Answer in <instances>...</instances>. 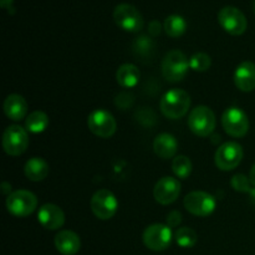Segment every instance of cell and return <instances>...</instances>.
I'll return each mask as SVG.
<instances>
[{
	"label": "cell",
	"mask_w": 255,
	"mask_h": 255,
	"mask_svg": "<svg viewBox=\"0 0 255 255\" xmlns=\"http://www.w3.org/2000/svg\"><path fill=\"white\" fill-rule=\"evenodd\" d=\"M191 106V96L182 89H172L162 96L159 107L161 112L171 120H178L188 112Z\"/></svg>",
	"instance_id": "obj_1"
},
{
	"label": "cell",
	"mask_w": 255,
	"mask_h": 255,
	"mask_svg": "<svg viewBox=\"0 0 255 255\" xmlns=\"http://www.w3.org/2000/svg\"><path fill=\"white\" fill-rule=\"evenodd\" d=\"M189 60L186 55L179 50H172L167 52L162 60V74L169 82H178L186 77L188 72Z\"/></svg>",
	"instance_id": "obj_2"
},
{
	"label": "cell",
	"mask_w": 255,
	"mask_h": 255,
	"mask_svg": "<svg viewBox=\"0 0 255 255\" xmlns=\"http://www.w3.org/2000/svg\"><path fill=\"white\" fill-rule=\"evenodd\" d=\"M216 115L209 107L197 106L189 114L188 126L196 136L208 137L216 128Z\"/></svg>",
	"instance_id": "obj_3"
},
{
	"label": "cell",
	"mask_w": 255,
	"mask_h": 255,
	"mask_svg": "<svg viewBox=\"0 0 255 255\" xmlns=\"http://www.w3.org/2000/svg\"><path fill=\"white\" fill-rule=\"evenodd\" d=\"M37 207V198L32 192L19 189L7 196L6 209L12 216L25 218L34 213Z\"/></svg>",
	"instance_id": "obj_4"
},
{
	"label": "cell",
	"mask_w": 255,
	"mask_h": 255,
	"mask_svg": "<svg viewBox=\"0 0 255 255\" xmlns=\"http://www.w3.org/2000/svg\"><path fill=\"white\" fill-rule=\"evenodd\" d=\"M29 147V134L25 128L19 125L6 127L2 134V148L9 156L16 157L25 153Z\"/></svg>",
	"instance_id": "obj_5"
},
{
	"label": "cell",
	"mask_w": 255,
	"mask_h": 255,
	"mask_svg": "<svg viewBox=\"0 0 255 255\" xmlns=\"http://www.w3.org/2000/svg\"><path fill=\"white\" fill-rule=\"evenodd\" d=\"M114 20L119 27L128 32H138L143 27V17L133 5L122 2L114 10Z\"/></svg>",
	"instance_id": "obj_6"
},
{
	"label": "cell",
	"mask_w": 255,
	"mask_h": 255,
	"mask_svg": "<svg viewBox=\"0 0 255 255\" xmlns=\"http://www.w3.org/2000/svg\"><path fill=\"white\" fill-rule=\"evenodd\" d=\"M89 129L97 137L110 138L117 129V122L114 115L106 110H95L87 117Z\"/></svg>",
	"instance_id": "obj_7"
},
{
	"label": "cell",
	"mask_w": 255,
	"mask_h": 255,
	"mask_svg": "<svg viewBox=\"0 0 255 255\" xmlns=\"http://www.w3.org/2000/svg\"><path fill=\"white\" fill-rule=\"evenodd\" d=\"M90 206L96 218L101 221H109L116 214L119 202L115 194L109 189H100L92 196Z\"/></svg>",
	"instance_id": "obj_8"
},
{
	"label": "cell",
	"mask_w": 255,
	"mask_h": 255,
	"mask_svg": "<svg viewBox=\"0 0 255 255\" xmlns=\"http://www.w3.org/2000/svg\"><path fill=\"white\" fill-rule=\"evenodd\" d=\"M143 243L148 249L153 252H162L169 248L173 239L171 227L164 224H152L143 232Z\"/></svg>",
	"instance_id": "obj_9"
},
{
	"label": "cell",
	"mask_w": 255,
	"mask_h": 255,
	"mask_svg": "<svg viewBox=\"0 0 255 255\" xmlns=\"http://www.w3.org/2000/svg\"><path fill=\"white\" fill-rule=\"evenodd\" d=\"M183 204L189 213L197 217L211 216L217 207L214 197L203 191H194L187 194Z\"/></svg>",
	"instance_id": "obj_10"
},
{
	"label": "cell",
	"mask_w": 255,
	"mask_h": 255,
	"mask_svg": "<svg viewBox=\"0 0 255 255\" xmlns=\"http://www.w3.org/2000/svg\"><path fill=\"white\" fill-rule=\"evenodd\" d=\"M218 21L228 34L238 36L246 32L248 27L246 15L236 6H224L218 12Z\"/></svg>",
	"instance_id": "obj_11"
},
{
	"label": "cell",
	"mask_w": 255,
	"mask_h": 255,
	"mask_svg": "<svg viewBox=\"0 0 255 255\" xmlns=\"http://www.w3.org/2000/svg\"><path fill=\"white\" fill-rule=\"evenodd\" d=\"M223 128L229 136L243 137L249 131V120L243 110L238 107H229L222 116Z\"/></svg>",
	"instance_id": "obj_12"
},
{
	"label": "cell",
	"mask_w": 255,
	"mask_h": 255,
	"mask_svg": "<svg viewBox=\"0 0 255 255\" xmlns=\"http://www.w3.org/2000/svg\"><path fill=\"white\" fill-rule=\"evenodd\" d=\"M243 159V148L237 142H226L216 152L217 167L222 171H232L237 168Z\"/></svg>",
	"instance_id": "obj_13"
},
{
	"label": "cell",
	"mask_w": 255,
	"mask_h": 255,
	"mask_svg": "<svg viewBox=\"0 0 255 255\" xmlns=\"http://www.w3.org/2000/svg\"><path fill=\"white\" fill-rule=\"evenodd\" d=\"M179 194H181V183L173 177H163L157 182L153 188L154 199L163 206H168L176 202Z\"/></svg>",
	"instance_id": "obj_14"
},
{
	"label": "cell",
	"mask_w": 255,
	"mask_h": 255,
	"mask_svg": "<svg viewBox=\"0 0 255 255\" xmlns=\"http://www.w3.org/2000/svg\"><path fill=\"white\" fill-rule=\"evenodd\" d=\"M37 221L49 231H56L65 224V213L59 206L52 203L44 204L37 212Z\"/></svg>",
	"instance_id": "obj_15"
},
{
	"label": "cell",
	"mask_w": 255,
	"mask_h": 255,
	"mask_svg": "<svg viewBox=\"0 0 255 255\" xmlns=\"http://www.w3.org/2000/svg\"><path fill=\"white\" fill-rule=\"evenodd\" d=\"M234 84L243 92H252L255 90V64L244 61L238 65L234 72Z\"/></svg>",
	"instance_id": "obj_16"
},
{
	"label": "cell",
	"mask_w": 255,
	"mask_h": 255,
	"mask_svg": "<svg viewBox=\"0 0 255 255\" xmlns=\"http://www.w3.org/2000/svg\"><path fill=\"white\" fill-rule=\"evenodd\" d=\"M55 247L62 255H75L81 248V241L75 232L60 231L55 237Z\"/></svg>",
	"instance_id": "obj_17"
},
{
	"label": "cell",
	"mask_w": 255,
	"mask_h": 255,
	"mask_svg": "<svg viewBox=\"0 0 255 255\" xmlns=\"http://www.w3.org/2000/svg\"><path fill=\"white\" fill-rule=\"evenodd\" d=\"M4 112L7 119L12 121H21L26 117L27 102L21 95H9L4 101Z\"/></svg>",
	"instance_id": "obj_18"
},
{
	"label": "cell",
	"mask_w": 255,
	"mask_h": 255,
	"mask_svg": "<svg viewBox=\"0 0 255 255\" xmlns=\"http://www.w3.org/2000/svg\"><path fill=\"white\" fill-rule=\"evenodd\" d=\"M178 149V142L176 137L169 133H161L154 138L153 151L158 157L163 159H168L174 157Z\"/></svg>",
	"instance_id": "obj_19"
},
{
	"label": "cell",
	"mask_w": 255,
	"mask_h": 255,
	"mask_svg": "<svg viewBox=\"0 0 255 255\" xmlns=\"http://www.w3.org/2000/svg\"><path fill=\"white\" fill-rule=\"evenodd\" d=\"M49 164L41 157H32L25 163L24 173L32 182L44 181L49 174Z\"/></svg>",
	"instance_id": "obj_20"
},
{
	"label": "cell",
	"mask_w": 255,
	"mask_h": 255,
	"mask_svg": "<svg viewBox=\"0 0 255 255\" xmlns=\"http://www.w3.org/2000/svg\"><path fill=\"white\" fill-rule=\"evenodd\" d=\"M141 79V72L138 67L133 64H124L119 67L116 72V80L120 86L125 89H131L138 84Z\"/></svg>",
	"instance_id": "obj_21"
},
{
	"label": "cell",
	"mask_w": 255,
	"mask_h": 255,
	"mask_svg": "<svg viewBox=\"0 0 255 255\" xmlns=\"http://www.w3.org/2000/svg\"><path fill=\"white\" fill-rule=\"evenodd\" d=\"M50 124L49 116L44 111H34L25 120L26 131L31 133H41L47 128Z\"/></svg>",
	"instance_id": "obj_22"
},
{
	"label": "cell",
	"mask_w": 255,
	"mask_h": 255,
	"mask_svg": "<svg viewBox=\"0 0 255 255\" xmlns=\"http://www.w3.org/2000/svg\"><path fill=\"white\" fill-rule=\"evenodd\" d=\"M164 31L168 36L171 37H179L186 32L187 30V21L181 15H169L164 20Z\"/></svg>",
	"instance_id": "obj_23"
},
{
	"label": "cell",
	"mask_w": 255,
	"mask_h": 255,
	"mask_svg": "<svg viewBox=\"0 0 255 255\" xmlns=\"http://www.w3.org/2000/svg\"><path fill=\"white\" fill-rule=\"evenodd\" d=\"M174 241L178 244L181 248H192V247L196 246L197 241H198V237L197 233L192 228L188 227H182L174 234Z\"/></svg>",
	"instance_id": "obj_24"
},
{
	"label": "cell",
	"mask_w": 255,
	"mask_h": 255,
	"mask_svg": "<svg viewBox=\"0 0 255 255\" xmlns=\"http://www.w3.org/2000/svg\"><path fill=\"white\" fill-rule=\"evenodd\" d=\"M172 171L176 174L177 178L187 179L192 173V162L187 156L174 157L172 162Z\"/></svg>",
	"instance_id": "obj_25"
},
{
	"label": "cell",
	"mask_w": 255,
	"mask_h": 255,
	"mask_svg": "<svg viewBox=\"0 0 255 255\" xmlns=\"http://www.w3.org/2000/svg\"><path fill=\"white\" fill-rule=\"evenodd\" d=\"M189 65H191V69L194 70V71L204 72L211 67V56L204 54V52H197V54H194L193 56L189 59Z\"/></svg>",
	"instance_id": "obj_26"
},
{
	"label": "cell",
	"mask_w": 255,
	"mask_h": 255,
	"mask_svg": "<svg viewBox=\"0 0 255 255\" xmlns=\"http://www.w3.org/2000/svg\"><path fill=\"white\" fill-rule=\"evenodd\" d=\"M152 50H153V41H152L151 37L142 35V36L137 37V39L134 40L133 51L136 52L137 55L144 56V55L151 54Z\"/></svg>",
	"instance_id": "obj_27"
},
{
	"label": "cell",
	"mask_w": 255,
	"mask_h": 255,
	"mask_svg": "<svg viewBox=\"0 0 255 255\" xmlns=\"http://www.w3.org/2000/svg\"><path fill=\"white\" fill-rule=\"evenodd\" d=\"M232 187L234 191L241 192V193H249L252 191V183L249 181V177H246L244 174H236L232 178Z\"/></svg>",
	"instance_id": "obj_28"
},
{
	"label": "cell",
	"mask_w": 255,
	"mask_h": 255,
	"mask_svg": "<svg viewBox=\"0 0 255 255\" xmlns=\"http://www.w3.org/2000/svg\"><path fill=\"white\" fill-rule=\"evenodd\" d=\"M182 222V214L178 211H172L171 213L167 216V223L168 227H177Z\"/></svg>",
	"instance_id": "obj_29"
},
{
	"label": "cell",
	"mask_w": 255,
	"mask_h": 255,
	"mask_svg": "<svg viewBox=\"0 0 255 255\" xmlns=\"http://www.w3.org/2000/svg\"><path fill=\"white\" fill-rule=\"evenodd\" d=\"M148 31L152 36H157V35L161 32V24L159 21L157 20H153V21L149 22V26H148Z\"/></svg>",
	"instance_id": "obj_30"
},
{
	"label": "cell",
	"mask_w": 255,
	"mask_h": 255,
	"mask_svg": "<svg viewBox=\"0 0 255 255\" xmlns=\"http://www.w3.org/2000/svg\"><path fill=\"white\" fill-rule=\"evenodd\" d=\"M12 2H14V0H1L0 5H1L2 9H6L9 12L10 10H11V12H14V10H12Z\"/></svg>",
	"instance_id": "obj_31"
},
{
	"label": "cell",
	"mask_w": 255,
	"mask_h": 255,
	"mask_svg": "<svg viewBox=\"0 0 255 255\" xmlns=\"http://www.w3.org/2000/svg\"><path fill=\"white\" fill-rule=\"evenodd\" d=\"M249 181H251L252 186L255 187V164L252 167L251 172H249Z\"/></svg>",
	"instance_id": "obj_32"
},
{
	"label": "cell",
	"mask_w": 255,
	"mask_h": 255,
	"mask_svg": "<svg viewBox=\"0 0 255 255\" xmlns=\"http://www.w3.org/2000/svg\"><path fill=\"white\" fill-rule=\"evenodd\" d=\"M249 194H251L252 201H253V203L255 204V188H252V191L249 192Z\"/></svg>",
	"instance_id": "obj_33"
},
{
	"label": "cell",
	"mask_w": 255,
	"mask_h": 255,
	"mask_svg": "<svg viewBox=\"0 0 255 255\" xmlns=\"http://www.w3.org/2000/svg\"><path fill=\"white\" fill-rule=\"evenodd\" d=\"M253 10H254V12H255V1H254V5H253Z\"/></svg>",
	"instance_id": "obj_34"
}]
</instances>
